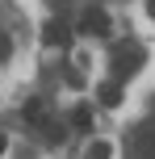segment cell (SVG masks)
<instances>
[{"instance_id": "cell-1", "label": "cell", "mask_w": 155, "mask_h": 159, "mask_svg": "<svg viewBox=\"0 0 155 159\" xmlns=\"http://www.w3.org/2000/svg\"><path fill=\"white\" fill-rule=\"evenodd\" d=\"M109 63H113V75H134V71L143 67V46H139V42H126V46H113Z\"/></svg>"}, {"instance_id": "cell-2", "label": "cell", "mask_w": 155, "mask_h": 159, "mask_svg": "<svg viewBox=\"0 0 155 159\" xmlns=\"http://www.w3.org/2000/svg\"><path fill=\"white\" fill-rule=\"evenodd\" d=\"M75 30L88 34V38H105V34H109V13H105V8H84V17H80Z\"/></svg>"}, {"instance_id": "cell-3", "label": "cell", "mask_w": 155, "mask_h": 159, "mask_svg": "<svg viewBox=\"0 0 155 159\" xmlns=\"http://www.w3.org/2000/svg\"><path fill=\"white\" fill-rule=\"evenodd\" d=\"M134 151H139V159H155V121H143L134 130Z\"/></svg>"}, {"instance_id": "cell-4", "label": "cell", "mask_w": 155, "mask_h": 159, "mask_svg": "<svg viewBox=\"0 0 155 159\" xmlns=\"http://www.w3.org/2000/svg\"><path fill=\"white\" fill-rule=\"evenodd\" d=\"M42 42H46V46H67L71 34H67L63 21H46V25H42Z\"/></svg>"}, {"instance_id": "cell-5", "label": "cell", "mask_w": 155, "mask_h": 159, "mask_svg": "<svg viewBox=\"0 0 155 159\" xmlns=\"http://www.w3.org/2000/svg\"><path fill=\"white\" fill-rule=\"evenodd\" d=\"M25 121H34V126H50V109L42 96H34V101H25Z\"/></svg>"}, {"instance_id": "cell-6", "label": "cell", "mask_w": 155, "mask_h": 159, "mask_svg": "<svg viewBox=\"0 0 155 159\" xmlns=\"http://www.w3.org/2000/svg\"><path fill=\"white\" fill-rule=\"evenodd\" d=\"M97 101H101V105H109V109H117V105H122V88H117V80H109V84H101V88H97Z\"/></svg>"}, {"instance_id": "cell-7", "label": "cell", "mask_w": 155, "mask_h": 159, "mask_svg": "<svg viewBox=\"0 0 155 159\" xmlns=\"http://www.w3.org/2000/svg\"><path fill=\"white\" fill-rule=\"evenodd\" d=\"M71 126L75 130H92V109H88V105H75V109H71Z\"/></svg>"}, {"instance_id": "cell-8", "label": "cell", "mask_w": 155, "mask_h": 159, "mask_svg": "<svg viewBox=\"0 0 155 159\" xmlns=\"http://www.w3.org/2000/svg\"><path fill=\"white\" fill-rule=\"evenodd\" d=\"M109 155H113L109 143H88V159H109Z\"/></svg>"}, {"instance_id": "cell-9", "label": "cell", "mask_w": 155, "mask_h": 159, "mask_svg": "<svg viewBox=\"0 0 155 159\" xmlns=\"http://www.w3.org/2000/svg\"><path fill=\"white\" fill-rule=\"evenodd\" d=\"M8 55H13V42H8V34L0 30V59H8Z\"/></svg>"}, {"instance_id": "cell-10", "label": "cell", "mask_w": 155, "mask_h": 159, "mask_svg": "<svg viewBox=\"0 0 155 159\" xmlns=\"http://www.w3.org/2000/svg\"><path fill=\"white\" fill-rule=\"evenodd\" d=\"M147 17H151V21H155V0H147Z\"/></svg>"}, {"instance_id": "cell-11", "label": "cell", "mask_w": 155, "mask_h": 159, "mask_svg": "<svg viewBox=\"0 0 155 159\" xmlns=\"http://www.w3.org/2000/svg\"><path fill=\"white\" fill-rule=\"evenodd\" d=\"M4 151H8V138H4V134H0V155H4Z\"/></svg>"}]
</instances>
